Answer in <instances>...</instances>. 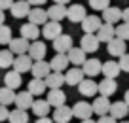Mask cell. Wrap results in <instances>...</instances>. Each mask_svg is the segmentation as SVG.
<instances>
[{
  "mask_svg": "<svg viewBox=\"0 0 129 123\" xmlns=\"http://www.w3.org/2000/svg\"><path fill=\"white\" fill-rule=\"evenodd\" d=\"M72 114L74 117H78L80 121H85V119H91L93 115V106L85 100H78L76 104L72 106Z\"/></svg>",
  "mask_w": 129,
  "mask_h": 123,
  "instance_id": "1",
  "label": "cell"
},
{
  "mask_svg": "<svg viewBox=\"0 0 129 123\" xmlns=\"http://www.w3.org/2000/svg\"><path fill=\"white\" fill-rule=\"evenodd\" d=\"M72 48L74 46H72V36L70 34H61L59 38L53 40V49L57 53H61V55H67Z\"/></svg>",
  "mask_w": 129,
  "mask_h": 123,
  "instance_id": "2",
  "label": "cell"
},
{
  "mask_svg": "<svg viewBox=\"0 0 129 123\" xmlns=\"http://www.w3.org/2000/svg\"><path fill=\"white\" fill-rule=\"evenodd\" d=\"M63 34V27H61V23H55V21H48V23L42 27V36H44L46 40H55L59 38V36Z\"/></svg>",
  "mask_w": 129,
  "mask_h": 123,
  "instance_id": "3",
  "label": "cell"
},
{
  "mask_svg": "<svg viewBox=\"0 0 129 123\" xmlns=\"http://www.w3.org/2000/svg\"><path fill=\"white\" fill-rule=\"evenodd\" d=\"M28 49H30V42L25 40V38H21V36H19V38H13L12 42H10V51H12L15 57L27 55Z\"/></svg>",
  "mask_w": 129,
  "mask_h": 123,
  "instance_id": "4",
  "label": "cell"
},
{
  "mask_svg": "<svg viewBox=\"0 0 129 123\" xmlns=\"http://www.w3.org/2000/svg\"><path fill=\"white\" fill-rule=\"evenodd\" d=\"M101 27H103V17H97V15H87L82 21V28H84L85 34H95V32H99Z\"/></svg>",
  "mask_w": 129,
  "mask_h": 123,
  "instance_id": "5",
  "label": "cell"
},
{
  "mask_svg": "<svg viewBox=\"0 0 129 123\" xmlns=\"http://www.w3.org/2000/svg\"><path fill=\"white\" fill-rule=\"evenodd\" d=\"M85 17H87V13H85V8L82 4H72L67 10V19L70 23H82Z\"/></svg>",
  "mask_w": 129,
  "mask_h": 123,
  "instance_id": "6",
  "label": "cell"
},
{
  "mask_svg": "<svg viewBox=\"0 0 129 123\" xmlns=\"http://www.w3.org/2000/svg\"><path fill=\"white\" fill-rule=\"evenodd\" d=\"M46 53H48V48H46L44 42H40V40H36V42H30V49H28V57H30L34 63H38V61H44Z\"/></svg>",
  "mask_w": 129,
  "mask_h": 123,
  "instance_id": "7",
  "label": "cell"
},
{
  "mask_svg": "<svg viewBox=\"0 0 129 123\" xmlns=\"http://www.w3.org/2000/svg\"><path fill=\"white\" fill-rule=\"evenodd\" d=\"M32 64H34V61H32L30 57H28V53H27V55L15 57L12 68L17 72V74H25V72H30V70H32Z\"/></svg>",
  "mask_w": 129,
  "mask_h": 123,
  "instance_id": "8",
  "label": "cell"
},
{
  "mask_svg": "<svg viewBox=\"0 0 129 123\" xmlns=\"http://www.w3.org/2000/svg\"><path fill=\"white\" fill-rule=\"evenodd\" d=\"M32 6L28 4L27 0H17V2H13L12 6V15L15 17V19H25V17H28V13H30Z\"/></svg>",
  "mask_w": 129,
  "mask_h": 123,
  "instance_id": "9",
  "label": "cell"
},
{
  "mask_svg": "<svg viewBox=\"0 0 129 123\" xmlns=\"http://www.w3.org/2000/svg\"><path fill=\"white\" fill-rule=\"evenodd\" d=\"M49 21V17H48V10H44V8H32L30 10V13H28V23H32V25H36V27H44L46 23Z\"/></svg>",
  "mask_w": 129,
  "mask_h": 123,
  "instance_id": "10",
  "label": "cell"
},
{
  "mask_svg": "<svg viewBox=\"0 0 129 123\" xmlns=\"http://www.w3.org/2000/svg\"><path fill=\"white\" fill-rule=\"evenodd\" d=\"M84 79H85V74H84V70H82L80 66L70 68V70H67V74H64V84L67 85H80Z\"/></svg>",
  "mask_w": 129,
  "mask_h": 123,
  "instance_id": "11",
  "label": "cell"
},
{
  "mask_svg": "<svg viewBox=\"0 0 129 123\" xmlns=\"http://www.w3.org/2000/svg\"><path fill=\"white\" fill-rule=\"evenodd\" d=\"M93 114H97L99 117H103V115H108L110 114V100L106 99V97H97L95 100H93Z\"/></svg>",
  "mask_w": 129,
  "mask_h": 123,
  "instance_id": "12",
  "label": "cell"
},
{
  "mask_svg": "<svg viewBox=\"0 0 129 123\" xmlns=\"http://www.w3.org/2000/svg\"><path fill=\"white\" fill-rule=\"evenodd\" d=\"M40 34H42V30L36 25H32V23H23L21 25V38L28 40V42H36Z\"/></svg>",
  "mask_w": 129,
  "mask_h": 123,
  "instance_id": "13",
  "label": "cell"
},
{
  "mask_svg": "<svg viewBox=\"0 0 129 123\" xmlns=\"http://www.w3.org/2000/svg\"><path fill=\"white\" fill-rule=\"evenodd\" d=\"M32 76L36 79H46L49 74H51V64L48 61H38V63L32 64Z\"/></svg>",
  "mask_w": 129,
  "mask_h": 123,
  "instance_id": "14",
  "label": "cell"
},
{
  "mask_svg": "<svg viewBox=\"0 0 129 123\" xmlns=\"http://www.w3.org/2000/svg\"><path fill=\"white\" fill-rule=\"evenodd\" d=\"M99 38H97V34H84L80 40V48L84 49L85 53H93L99 49Z\"/></svg>",
  "mask_w": 129,
  "mask_h": 123,
  "instance_id": "15",
  "label": "cell"
},
{
  "mask_svg": "<svg viewBox=\"0 0 129 123\" xmlns=\"http://www.w3.org/2000/svg\"><path fill=\"white\" fill-rule=\"evenodd\" d=\"M74 117V114H72V108H69V106H59V108H55L53 110V121L55 123H70V119Z\"/></svg>",
  "mask_w": 129,
  "mask_h": 123,
  "instance_id": "16",
  "label": "cell"
},
{
  "mask_svg": "<svg viewBox=\"0 0 129 123\" xmlns=\"http://www.w3.org/2000/svg\"><path fill=\"white\" fill-rule=\"evenodd\" d=\"M82 70H84V74L87 76V78H93V76L103 72V63L99 59H87L84 63V66H82Z\"/></svg>",
  "mask_w": 129,
  "mask_h": 123,
  "instance_id": "17",
  "label": "cell"
},
{
  "mask_svg": "<svg viewBox=\"0 0 129 123\" xmlns=\"http://www.w3.org/2000/svg\"><path fill=\"white\" fill-rule=\"evenodd\" d=\"M46 100L49 102V106L53 108H59V106H64V100H67V95L63 93V89H49Z\"/></svg>",
  "mask_w": 129,
  "mask_h": 123,
  "instance_id": "18",
  "label": "cell"
},
{
  "mask_svg": "<svg viewBox=\"0 0 129 123\" xmlns=\"http://www.w3.org/2000/svg\"><path fill=\"white\" fill-rule=\"evenodd\" d=\"M125 42L123 40H120V38H114L112 42H108L106 44V51L110 53V57H118L120 59L121 55H125Z\"/></svg>",
  "mask_w": 129,
  "mask_h": 123,
  "instance_id": "19",
  "label": "cell"
},
{
  "mask_svg": "<svg viewBox=\"0 0 129 123\" xmlns=\"http://www.w3.org/2000/svg\"><path fill=\"white\" fill-rule=\"evenodd\" d=\"M120 72H121V68H120V64H118V61H106V63H103V72L101 74L105 76V78H108V79H116L118 76H120Z\"/></svg>",
  "mask_w": 129,
  "mask_h": 123,
  "instance_id": "20",
  "label": "cell"
},
{
  "mask_svg": "<svg viewBox=\"0 0 129 123\" xmlns=\"http://www.w3.org/2000/svg\"><path fill=\"white\" fill-rule=\"evenodd\" d=\"M121 12H123V10L116 8V6H110V8H106L105 12H103V23L114 25V23H118V21H121Z\"/></svg>",
  "mask_w": 129,
  "mask_h": 123,
  "instance_id": "21",
  "label": "cell"
},
{
  "mask_svg": "<svg viewBox=\"0 0 129 123\" xmlns=\"http://www.w3.org/2000/svg\"><path fill=\"white\" fill-rule=\"evenodd\" d=\"M97 38H99V42H105V44L112 42V40L116 38V27H114V25L103 23V27L99 28V32H97Z\"/></svg>",
  "mask_w": 129,
  "mask_h": 123,
  "instance_id": "22",
  "label": "cell"
},
{
  "mask_svg": "<svg viewBox=\"0 0 129 123\" xmlns=\"http://www.w3.org/2000/svg\"><path fill=\"white\" fill-rule=\"evenodd\" d=\"M129 114V106L123 102V100H118V102H112V106H110V115H112L114 119H123L127 117Z\"/></svg>",
  "mask_w": 129,
  "mask_h": 123,
  "instance_id": "23",
  "label": "cell"
},
{
  "mask_svg": "<svg viewBox=\"0 0 129 123\" xmlns=\"http://www.w3.org/2000/svg\"><path fill=\"white\" fill-rule=\"evenodd\" d=\"M67 6H61V4H51L48 8V17L51 21H55V23H61V19H64L67 17Z\"/></svg>",
  "mask_w": 129,
  "mask_h": 123,
  "instance_id": "24",
  "label": "cell"
},
{
  "mask_svg": "<svg viewBox=\"0 0 129 123\" xmlns=\"http://www.w3.org/2000/svg\"><path fill=\"white\" fill-rule=\"evenodd\" d=\"M32 104H34V99H32V95H30L28 91L17 93V97H15V106L19 108V110H25V112H27L28 108H32Z\"/></svg>",
  "mask_w": 129,
  "mask_h": 123,
  "instance_id": "25",
  "label": "cell"
},
{
  "mask_svg": "<svg viewBox=\"0 0 129 123\" xmlns=\"http://www.w3.org/2000/svg\"><path fill=\"white\" fill-rule=\"evenodd\" d=\"M116 89H118L116 79L105 78V79H101V81H99V93H101V97H106V99H108L110 95H114V93H116Z\"/></svg>",
  "mask_w": 129,
  "mask_h": 123,
  "instance_id": "26",
  "label": "cell"
},
{
  "mask_svg": "<svg viewBox=\"0 0 129 123\" xmlns=\"http://www.w3.org/2000/svg\"><path fill=\"white\" fill-rule=\"evenodd\" d=\"M78 91H80V95H84V97H93V95H97V91H99V84H97L95 79H84V81L78 85Z\"/></svg>",
  "mask_w": 129,
  "mask_h": 123,
  "instance_id": "27",
  "label": "cell"
},
{
  "mask_svg": "<svg viewBox=\"0 0 129 123\" xmlns=\"http://www.w3.org/2000/svg\"><path fill=\"white\" fill-rule=\"evenodd\" d=\"M21 74H17L15 70H10V72H6V76H4V87H8V89H19L21 87Z\"/></svg>",
  "mask_w": 129,
  "mask_h": 123,
  "instance_id": "28",
  "label": "cell"
},
{
  "mask_svg": "<svg viewBox=\"0 0 129 123\" xmlns=\"http://www.w3.org/2000/svg\"><path fill=\"white\" fill-rule=\"evenodd\" d=\"M49 102L48 100H42V99H36L34 100V104H32V114L36 115V117H48V114H49Z\"/></svg>",
  "mask_w": 129,
  "mask_h": 123,
  "instance_id": "29",
  "label": "cell"
},
{
  "mask_svg": "<svg viewBox=\"0 0 129 123\" xmlns=\"http://www.w3.org/2000/svg\"><path fill=\"white\" fill-rule=\"evenodd\" d=\"M49 64H51V72H61V74H63V70H67V64H70V61H69L67 55L57 53V55L49 61Z\"/></svg>",
  "mask_w": 129,
  "mask_h": 123,
  "instance_id": "30",
  "label": "cell"
},
{
  "mask_svg": "<svg viewBox=\"0 0 129 123\" xmlns=\"http://www.w3.org/2000/svg\"><path fill=\"white\" fill-rule=\"evenodd\" d=\"M46 89H48V85H46V79H36V78H32L30 81H28V89L27 91L30 93L32 97L34 95H44L46 93Z\"/></svg>",
  "mask_w": 129,
  "mask_h": 123,
  "instance_id": "31",
  "label": "cell"
},
{
  "mask_svg": "<svg viewBox=\"0 0 129 123\" xmlns=\"http://www.w3.org/2000/svg\"><path fill=\"white\" fill-rule=\"evenodd\" d=\"M67 57H69L70 64H82L84 66V63L87 61V57H85V51L82 48H72L69 53H67Z\"/></svg>",
  "mask_w": 129,
  "mask_h": 123,
  "instance_id": "32",
  "label": "cell"
},
{
  "mask_svg": "<svg viewBox=\"0 0 129 123\" xmlns=\"http://www.w3.org/2000/svg\"><path fill=\"white\" fill-rule=\"evenodd\" d=\"M46 85L49 89H61L64 85V74L61 72H51V74L46 78Z\"/></svg>",
  "mask_w": 129,
  "mask_h": 123,
  "instance_id": "33",
  "label": "cell"
},
{
  "mask_svg": "<svg viewBox=\"0 0 129 123\" xmlns=\"http://www.w3.org/2000/svg\"><path fill=\"white\" fill-rule=\"evenodd\" d=\"M15 97H17V93L13 91V89L0 87V104H2V106H10V104H15Z\"/></svg>",
  "mask_w": 129,
  "mask_h": 123,
  "instance_id": "34",
  "label": "cell"
},
{
  "mask_svg": "<svg viewBox=\"0 0 129 123\" xmlns=\"http://www.w3.org/2000/svg\"><path fill=\"white\" fill-rule=\"evenodd\" d=\"M10 123H28V114L25 110H19V108H15V110L10 112V117H8Z\"/></svg>",
  "mask_w": 129,
  "mask_h": 123,
  "instance_id": "35",
  "label": "cell"
},
{
  "mask_svg": "<svg viewBox=\"0 0 129 123\" xmlns=\"http://www.w3.org/2000/svg\"><path fill=\"white\" fill-rule=\"evenodd\" d=\"M13 61H15V55L10 49H0V68L13 66Z\"/></svg>",
  "mask_w": 129,
  "mask_h": 123,
  "instance_id": "36",
  "label": "cell"
},
{
  "mask_svg": "<svg viewBox=\"0 0 129 123\" xmlns=\"http://www.w3.org/2000/svg\"><path fill=\"white\" fill-rule=\"evenodd\" d=\"M12 40H13L12 28H10L8 25H2V27H0V44H2V46L8 44V46H10V42H12Z\"/></svg>",
  "mask_w": 129,
  "mask_h": 123,
  "instance_id": "37",
  "label": "cell"
},
{
  "mask_svg": "<svg viewBox=\"0 0 129 123\" xmlns=\"http://www.w3.org/2000/svg\"><path fill=\"white\" fill-rule=\"evenodd\" d=\"M116 38L127 42V40H129V25H125V23L118 25V27H116Z\"/></svg>",
  "mask_w": 129,
  "mask_h": 123,
  "instance_id": "38",
  "label": "cell"
},
{
  "mask_svg": "<svg viewBox=\"0 0 129 123\" xmlns=\"http://www.w3.org/2000/svg\"><path fill=\"white\" fill-rule=\"evenodd\" d=\"M89 6H91L93 10H99V12H105L106 8H110V0H87Z\"/></svg>",
  "mask_w": 129,
  "mask_h": 123,
  "instance_id": "39",
  "label": "cell"
},
{
  "mask_svg": "<svg viewBox=\"0 0 129 123\" xmlns=\"http://www.w3.org/2000/svg\"><path fill=\"white\" fill-rule=\"evenodd\" d=\"M118 64H120L121 72H129V53L121 55V57H120V61H118Z\"/></svg>",
  "mask_w": 129,
  "mask_h": 123,
  "instance_id": "40",
  "label": "cell"
},
{
  "mask_svg": "<svg viewBox=\"0 0 129 123\" xmlns=\"http://www.w3.org/2000/svg\"><path fill=\"white\" fill-rule=\"evenodd\" d=\"M10 112L12 110H8V106H2V104H0V121H6V119L10 117Z\"/></svg>",
  "mask_w": 129,
  "mask_h": 123,
  "instance_id": "41",
  "label": "cell"
},
{
  "mask_svg": "<svg viewBox=\"0 0 129 123\" xmlns=\"http://www.w3.org/2000/svg\"><path fill=\"white\" fill-rule=\"evenodd\" d=\"M13 2H15V0H0V10H2V12H4V10H12Z\"/></svg>",
  "mask_w": 129,
  "mask_h": 123,
  "instance_id": "42",
  "label": "cell"
},
{
  "mask_svg": "<svg viewBox=\"0 0 129 123\" xmlns=\"http://www.w3.org/2000/svg\"><path fill=\"white\" fill-rule=\"evenodd\" d=\"M97 123H118V121L108 114V115H103V117H99V119H97Z\"/></svg>",
  "mask_w": 129,
  "mask_h": 123,
  "instance_id": "43",
  "label": "cell"
},
{
  "mask_svg": "<svg viewBox=\"0 0 129 123\" xmlns=\"http://www.w3.org/2000/svg\"><path fill=\"white\" fill-rule=\"evenodd\" d=\"M27 2L32 6V8H42V6H44L48 0H27Z\"/></svg>",
  "mask_w": 129,
  "mask_h": 123,
  "instance_id": "44",
  "label": "cell"
},
{
  "mask_svg": "<svg viewBox=\"0 0 129 123\" xmlns=\"http://www.w3.org/2000/svg\"><path fill=\"white\" fill-rule=\"evenodd\" d=\"M121 21H123L125 25H129V8H125L123 12H121Z\"/></svg>",
  "mask_w": 129,
  "mask_h": 123,
  "instance_id": "45",
  "label": "cell"
},
{
  "mask_svg": "<svg viewBox=\"0 0 129 123\" xmlns=\"http://www.w3.org/2000/svg\"><path fill=\"white\" fill-rule=\"evenodd\" d=\"M36 123H55V121H53L51 117H38Z\"/></svg>",
  "mask_w": 129,
  "mask_h": 123,
  "instance_id": "46",
  "label": "cell"
},
{
  "mask_svg": "<svg viewBox=\"0 0 129 123\" xmlns=\"http://www.w3.org/2000/svg\"><path fill=\"white\" fill-rule=\"evenodd\" d=\"M123 102H125V104L129 106V89L125 91V95H123Z\"/></svg>",
  "mask_w": 129,
  "mask_h": 123,
  "instance_id": "47",
  "label": "cell"
},
{
  "mask_svg": "<svg viewBox=\"0 0 129 123\" xmlns=\"http://www.w3.org/2000/svg\"><path fill=\"white\" fill-rule=\"evenodd\" d=\"M53 2H55V4H61V6H64V4H69L70 0H53Z\"/></svg>",
  "mask_w": 129,
  "mask_h": 123,
  "instance_id": "48",
  "label": "cell"
},
{
  "mask_svg": "<svg viewBox=\"0 0 129 123\" xmlns=\"http://www.w3.org/2000/svg\"><path fill=\"white\" fill-rule=\"evenodd\" d=\"M4 19H6V17H4V12H2V10H0V27H2V25H4Z\"/></svg>",
  "mask_w": 129,
  "mask_h": 123,
  "instance_id": "49",
  "label": "cell"
},
{
  "mask_svg": "<svg viewBox=\"0 0 129 123\" xmlns=\"http://www.w3.org/2000/svg\"><path fill=\"white\" fill-rule=\"evenodd\" d=\"M80 123H97V121H93V119H85V121H80Z\"/></svg>",
  "mask_w": 129,
  "mask_h": 123,
  "instance_id": "50",
  "label": "cell"
},
{
  "mask_svg": "<svg viewBox=\"0 0 129 123\" xmlns=\"http://www.w3.org/2000/svg\"><path fill=\"white\" fill-rule=\"evenodd\" d=\"M120 123H129V121H120Z\"/></svg>",
  "mask_w": 129,
  "mask_h": 123,
  "instance_id": "51",
  "label": "cell"
}]
</instances>
